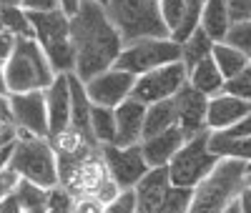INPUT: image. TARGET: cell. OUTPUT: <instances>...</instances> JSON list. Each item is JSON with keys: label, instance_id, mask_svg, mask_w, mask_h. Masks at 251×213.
I'll use <instances>...</instances> for the list:
<instances>
[{"label": "cell", "instance_id": "obj_6", "mask_svg": "<svg viewBox=\"0 0 251 213\" xmlns=\"http://www.w3.org/2000/svg\"><path fill=\"white\" fill-rule=\"evenodd\" d=\"M10 168L20 181H28L46 190L58 188V158L48 138L18 136Z\"/></svg>", "mask_w": 251, "mask_h": 213}, {"label": "cell", "instance_id": "obj_43", "mask_svg": "<svg viewBox=\"0 0 251 213\" xmlns=\"http://www.w3.org/2000/svg\"><path fill=\"white\" fill-rule=\"evenodd\" d=\"M60 8L66 10L68 15H75V10L80 8V0H60Z\"/></svg>", "mask_w": 251, "mask_h": 213}, {"label": "cell", "instance_id": "obj_17", "mask_svg": "<svg viewBox=\"0 0 251 213\" xmlns=\"http://www.w3.org/2000/svg\"><path fill=\"white\" fill-rule=\"evenodd\" d=\"M251 113V103L239 100L228 93H221L216 98H208V113H206V128L211 133H224L234 128L239 120H244Z\"/></svg>", "mask_w": 251, "mask_h": 213}, {"label": "cell", "instance_id": "obj_29", "mask_svg": "<svg viewBox=\"0 0 251 213\" xmlns=\"http://www.w3.org/2000/svg\"><path fill=\"white\" fill-rule=\"evenodd\" d=\"M15 196H18L20 206H23V211H25V208H48L50 190L40 188V186H33V183H28V181H18Z\"/></svg>", "mask_w": 251, "mask_h": 213}, {"label": "cell", "instance_id": "obj_4", "mask_svg": "<svg viewBox=\"0 0 251 213\" xmlns=\"http://www.w3.org/2000/svg\"><path fill=\"white\" fill-rule=\"evenodd\" d=\"M106 13L123 38V46L149 38H171L166 30L158 0H106Z\"/></svg>", "mask_w": 251, "mask_h": 213}, {"label": "cell", "instance_id": "obj_15", "mask_svg": "<svg viewBox=\"0 0 251 213\" xmlns=\"http://www.w3.org/2000/svg\"><path fill=\"white\" fill-rule=\"evenodd\" d=\"M174 105H176V125L181 128V133L188 138H194L206 128V113H208V98L203 93H199L191 85H183V88L176 93L174 98Z\"/></svg>", "mask_w": 251, "mask_h": 213}, {"label": "cell", "instance_id": "obj_3", "mask_svg": "<svg viewBox=\"0 0 251 213\" xmlns=\"http://www.w3.org/2000/svg\"><path fill=\"white\" fill-rule=\"evenodd\" d=\"M33 40L48 58L55 75H68L75 71L73 43H71V15L58 8L50 13H30Z\"/></svg>", "mask_w": 251, "mask_h": 213}, {"label": "cell", "instance_id": "obj_11", "mask_svg": "<svg viewBox=\"0 0 251 213\" xmlns=\"http://www.w3.org/2000/svg\"><path fill=\"white\" fill-rule=\"evenodd\" d=\"M188 83V71L186 66L178 63H171V66L156 68L151 73H146L141 78H136L133 85V95L138 103L143 105H153V103H163V100H174L176 93Z\"/></svg>", "mask_w": 251, "mask_h": 213}, {"label": "cell", "instance_id": "obj_30", "mask_svg": "<svg viewBox=\"0 0 251 213\" xmlns=\"http://www.w3.org/2000/svg\"><path fill=\"white\" fill-rule=\"evenodd\" d=\"M228 46H234L236 50H241L249 60H251V20H244V23H234L231 30L226 33Z\"/></svg>", "mask_w": 251, "mask_h": 213}, {"label": "cell", "instance_id": "obj_33", "mask_svg": "<svg viewBox=\"0 0 251 213\" xmlns=\"http://www.w3.org/2000/svg\"><path fill=\"white\" fill-rule=\"evenodd\" d=\"M106 203H100L96 196H78L71 201V213H103Z\"/></svg>", "mask_w": 251, "mask_h": 213}, {"label": "cell", "instance_id": "obj_39", "mask_svg": "<svg viewBox=\"0 0 251 213\" xmlns=\"http://www.w3.org/2000/svg\"><path fill=\"white\" fill-rule=\"evenodd\" d=\"M224 133H228V136H246V138H251V113H249L244 120H239L234 128L224 131Z\"/></svg>", "mask_w": 251, "mask_h": 213}, {"label": "cell", "instance_id": "obj_41", "mask_svg": "<svg viewBox=\"0 0 251 213\" xmlns=\"http://www.w3.org/2000/svg\"><path fill=\"white\" fill-rule=\"evenodd\" d=\"M236 206H239V213H251V188L244 186L236 196Z\"/></svg>", "mask_w": 251, "mask_h": 213}, {"label": "cell", "instance_id": "obj_47", "mask_svg": "<svg viewBox=\"0 0 251 213\" xmlns=\"http://www.w3.org/2000/svg\"><path fill=\"white\" fill-rule=\"evenodd\" d=\"M23 213H48V208H25Z\"/></svg>", "mask_w": 251, "mask_h": 213}, {"label": "cell", "instance_id": "obj_26", "mask_svg": "<svg viewBox=\"0 0 251 213\" xmlns=\"http://www.w3.org/2000/svg\"><path fill=\"white\" fill-rule=\"evenodd\" d=\"M214 46H216V43L208 38L201 28H199L191 38H188V40H183V43H181V63L186 66V71H191V68L199 66L201 60L211 58Z\"/></svg>", "mask_w": 251, "mask_h": 213}, {"label": "cell", "instance_id": "obj_31", "mask_svg": "<svg viewBox=\"0 0 251 213\" xmlns=\"http://www.w3.org/2000/svg\"><path fill=\"white\" fill-rule=\"evenodd\" d=\"M224 93L234 95V98H239V100L251 103V66L244 68V71H241L239 75H234L231 80H226Z\"/></svg>", "mask_w": 251, "mask_h": 213}, {"label": "cell", "instance_id": "obj_2", "mask_svg": "<svg viewBox=\"0 0 251 213\" xmlns=\"http://www.w3.org/2000/svg\"><path fill=\"white\" fill-rule=\"evenodd\" d=\"M55 80V71L50 68L48 58L33 38L15 40V48L5 60V85L8 95L46 91Z\"/></svg>", "mask_w": 251, "mask_h": 213}, {"label": "cell", "instance_id": "obj_18", "mask_svg": "<svg viewBox=\"0 0 251 213\" xmlns=\"http://www.w3.org/2000/svg\"><path fill=\"white\" fill-rule=\"evenodd\" d=\"M149 105L138 103L136 98H128L116 108V143L113 145H141L143 141V120Z\"/></svg>", "mask_w": 251, "mask_h": 213}, {"label": "cell", "instance_id": "obj_44", "mask_svg": "<svg viewBox=\"0 0 251 213\" xmlns=\"http://www.w3.org/2000/svg\"><path fill=\"white\" fill-rule=\"evenodd\" d=\"M0 93L8 95V85H5V63H0Z\"/></svg>", "mask_w": 251, "mask_h": 213}, {"label": "cell", "instance_id": "obj_14", "mask_svg": "<svg viewBox=\"0 0 251 213\" xmlns=\"http://www.w3.org/2000/svg\"><path fill=\"white\" fill-rule=\"evenodd\" d=\"M158 10L171 40L181 46L201 28L203 0H158Z\"/></svg>", "mask_w": 251, "mask_h": 213}, {"label": "cell", "instance_id": "obj_48", "mask_svg": "<svg viewBox=\"0 0 251 213\" xmlns=\"http://www.w3.org/2000/svg\"><path fill=\"white\" fill-rule=\"evenodd\" d=\"M244 186H249V188H251V173H246V178H244Z\"/></svg>", "mask_w": 251, "mask_h": 213}, {"label": "cell", "instance_id": "obj_9", "mask_svg": "<svg viewBox=\"0 0 251 213\" xmlns=\"http://www.w3.org/2000/svg\"><path fill=\"white\" fill-rule=\"evenodd\" d=\"M106 181H108V173H106V166H103V158H100V148L83 158L58 163V186L71 198L96 196V190Z\"/></svg>", "mask_w": 251, "mask_h": 213}, {"label": "cell", "instance_id": "obj_51", "mask_svg": "<svg viewBox=\"0 0 251 213\" xmlns=\"http://www.w3.org/2000/svg\"><path fill=\"white\" fill-rule=\"evenodd\" d=\"M8 145H10V143H8ZM0 148H3V145H0Z\"/></svg>", "mask_w": 251, "mask_h": 213}, {"label": "cell", "instance_id": "obj_49", "mask_svg": "<svg viewBox=\"0 0 251 213\" xmlns=\"http://www.w3.org/2000/svg\"><path fill=\"white\" fill-rule=\"evenodd\" d=\"M246 173H251V163H249V166H246Z\"/></svg>", "mask_w": 251, "mask_h": 213}, {"label": "cell", "instance_id": "obj_42", "mask_svg": "<svg viewBox=\"0 0 251 213\" xmlns=\"http://www.w3.org/2000/svg\"><path fill=\"white\" fill-rule=\"evenodd\" d=\"M13 148H15V143H10V145H3V148H0V170H5V168H10V158H13Z\"/></svg>", "mask_w": 251, "mask_h": 213}, {"label": "cell", "instance_id": "obj_34", "mask_svg": "<svg viewBox=\"0 0 251 213\" xmlns=\"http://www.w3.org/2000/svg\"><path fill=\"white\" fill-rule=\"evenodd\" d=\"M228 15H231V25L251 20V0H226Z\"/></svg>", "mask_w": 251, "mask_h": 213}, {"label": "cell", "instance_id": "obj_35", "mask_svg": "<svg viewBox=\"0 0 251 213\" xmlns=\"http://www.w3.org/2000/svg\"><path fill=\"white\" fill-rule=\"evenodd\" d=\"M71 196L63 190L60 186L50 190V201H48V213H71Z\"/></svg>", "mask_w": 251, "mask_h": 213}, {"label": "cell", "instance_id": "obj_32", "mask_svg": "<svg viewBox=\"0 0 251 213\" xmlns=\"http://www.w3.org/2000/svg\"><path fill=\"white\" fill-rule=\"evenodd\" d=\"M103 213H136V190H123V193L111 201Z\"/></svg>", "mask_w": 251, "mask_h": 213}, {"label": "cell", "instance_id": "obj_20", "mask_svg": "<svg viewBox=\"0 0 251 213\" xmlns=\"http://www.w3.org/2000/svg\"><path fill=\"white\" fill-rule=\"evenodd\" d=\"M68 85H71V131H75L86 141L96 143L93 141V131H91L93 103H91V98L86 93V85H83V80L75 73H68Z\"/></svg>", "mask_w": 251, "mask_h": 213}, {"label": "cell", "instance_id": "obj_50", "mask_svg": "<svg viewBox=\"0 0 251 213\" xmlns=\"http://www.w3.org/2000/svg\"><path fill=\"white\" fill-rule=\"evenodd\" d=\"M96 3H100V5H106V0H96Z\"/></svg>", "mask_w": 251, "mask_h": 213}, {"label": "cell", "instance_id": "obj_13", "mask_svg": "<svg viewBox=\"0 0 251 213\" xmlns=\"http://www.w3.org/2000/svg\"><path fill=\"white\" fill-rule=\"evenodd\" d=\"M83 85H86V93H88L93 105H100V108H118L121 103H126L133 95L136 78L113 66V68L98 73L96 78H91Z\"/></svg>", "mask_w": 251, "mask_h": 213}, {"label": "cell", "instance_id": "obj_46", "mask_svg": "<svg viewBox=\"0 0 251 213\" xmlns=\"http://www.w3.org/2000/svg\"><path fill=\"white\" fill-rule=\"evenodd\" d=\"M0 113L10 118V111H8V95H3V93H0Z\"/></svg>", "mask_w": 251, "mask_h": 213}, {"label": "cell", "instance_id": "obj_22", "mask_svg": "<svg viewBox=\"0 0 251 213\" xmlns=\"http://www.w3.org/2000/svg\"><path fill=\"white\" fill-rule=\"evenodd\" d=\"M188 85H191V88H196L199 93H203L206 98H216V95L224 93L226 80H224L221 71L216 68L214 58H206V60L199 63L196 68L188 71Z\"/></svg>", "mask_w": 251, "mask_h": 213}, {"label": "cell", "instance_id": "obj_10", "mask_svg": "<svg viewBox=\"0 0 251 213\" xmlns=\"http://www.w3.org/2000/svg\"><path fill=\"white\" fill-rule=\"evenodd\" d=\"M100 158L106 166L108 178L121 190H133L149 173V163L143 158L141 145H100Z\"/></svg>", "mask_w": 251, "mask_h": 213}, {"label": "cell", "instance_id": "obj_37", "mask_svg": "<svg viewBox=\"0 0 251 213\" xmlns=\"http://www.w3.org/2000/svg\"><path fill=\"white\" fill-rule=\"evenodd\" d=\"M23 8L28 13H50L60 8V0H23Z\"/></svg>", "mask_w": 251, "mask_h": 213}, {"label": "cell", "instance_id": "obj_25", "mask_svg": "<svg viewBox=\"0 0 251 213\" xmlns=\"http://www.w3.org/2000/svg\"><path fill=\"white\" fill-rule=\"evenodd\" d=\"M211 58H214V63H216V68L221 71L224 80H231L234 75H239L244 68L251 66V60H249L241 50H236L234 46H228V43H216Z\"/></svg>", "mask_w": 251, "mask_h": 213}, {"label": "cell", "instance_id": "obj_19", "mask_svg": "<svg viewBox=\"0 0 251 213\" xmlns=\"http://www.w3.org/2000/svg\"><path fill=\"white\" fill-rule=\"evenodd\" d=\"M183 143H186V136L181 133L178 125H174L153 138H146L141 143V151H143V158L149 163V168H166L174 161V156L181 151Z\"/></svg>", "mask_w": 251, "mask_h": 213}, {"label": "cell", "instance_id": "obj_28", "mask_svg": "<svg viewBox=\"0 0 251 213\" xmlns=\"http://www.w3.org/2000/svg\"><path fill=\"white\" fill-rule=\"evenodd\" d=\"M0 23L3 28L15 38H33V23H30V13L25 8H0Z\"/></svg>", "mask_w": 251, "mask_h": 213}, {"label": "cell", "instance_id": "obj_27", "mask_svg": "<svg viewBox=\"0 0 251 213\" xmlns=\"http://www.w3.org/2000/svg\"><path fill=\"white\" fill-rule=\"evenodd\" d=\"M91 131H93V141L98 145H113L116 143V108L93 105Z\"/></svg>", "mask_w": 251, "mask_h": 213}, {"label": "cell", "instance_id": "obj_16", "mask_svg": "<svg viewBox=\"0 0 251 213\" xmlns=\"http://www.w3.org/2000/svg\"><path fill=\"white\" fill-rule=\"evenodd\" d=\"M48 108V141L71 131V85L68 75H55V80L43 91Z\"/></svg>", "mask_w": 251, "mask_h": 213}, {"label": "cell", "instance_id": "obj_8", "mask_svg": "<svg viewBox=\"0 0 251 213\" xmlns=\"http://www.w3.org/2000/svg\"><path fill=\"white\" fill-rule=\"evenodd\" d=\"M181 60V46L171 38H149V40H136L123 46L116 68L131 73L133 78H141L156 68L171 66Z\"/></svg>", "mask_w": 251, "mask_h": 213}, {"label": "cell", "instance_id": "obj_12", "mask_svg": "<svg viewBox=\"0 0 251 213\" xmlns=\"http://www.w3.org/2000/svg\"><path fill=\"white\" fill-rule=\"evenodd\" d=\"M8 111L18 136L48 138V108L43 91L8 95Z\"/></svg>", "mask_w": 251, "mask_h": 213}, {"label": "cell", "instance_id": "obj_7", "mask_svg": "<svg viewBox=\"0 0 251 213\" xmlns=\"http://www.w3.org/2000/svg\"><path fill=\"white\" fill-rule=\"evenodd\" d=\"M208 138H211V131H203V133H199L194 138H188L181 145V151L174 156V161L166 166L169 168L171 186L194 190L216 170L221 158L211 151Z\"/></svg>", "mask_w": 251, "mask_h": 213}, {"label": "cell", "instance_id": "obj_38", "mask_svg": "<svg viewBox=\"0 0 251 213\" xmlns=\"http://www.w3.org/2000/svg\"><path fill=\"white\" fill-rule=\"evenodd\" d=\"M15 48V38L8 30H0V63H5Z\"/></svg>", "mask_w": 251, "mask_h": 213}, {"label": "cell", "instance_id": "obj_23", "mask_svg": "<svg viewBox=\"0 0 251 213\" xmlns=\"http://www.w3.org/2000/svg\"><path fill=\"white\" fill-rule=\"evenodd\" d=\"M211 151L221 161H239V163H251V138L246 136H228V133H211L208 138Z\"/></svg>", "mask_w": 251, "mask_h": 213}, {"label": "cell", "instance_id": "obj_36", "mask_svg": "<svg viewBox=\"0 0 251 213\" xmlns=\"http://www.w3.org/2000/svg\"><path fill=\"white\" fill-rule=\"evenodd\" d=\"M18 176H15V170L13 168H5V170H0V201H5L13 190H15V186H18Z\"/></svg>", "mask_w": 251, "mask_h": 213}, {"label": "cell", "instance_id": "obj_5", "mask_svg": "<svg viewBox=\"0 0 251 213\" xmlns=\"http://www.w3.org/2000/svg\"><path fill=\"white\" fill-rule=\"evenodd\" d=\"M246 163L239 161H221L216 170L208 176L199 188H194L191 203L186 213H226L244 188Z\"/></svg>", "mask_w": 251, "mask_h": 213}, {"label": "cell", "instance_id": "obj_40", "mask_svg": "<svg viewBox=\"0 0 251 213\" xmlns=\"http://www.w3.org/2000/svg\"><path fill=\"white\" fill-rule=\"evenodd\" d=\"M0 213H23V206H20L15 190H13L5 201H0Z\"/></svg>", "mask_w": 251, "mask_h": 213}, {"label": "cell", "instance_id": "obj_1", "mask_svg": "<svg viewBox=\"0 0 251 213\" xmlns=\"http://www.w3.org/2000/svg\"><path fill=\"white\" fill-rule=\"evenodd\" d=\"M71 43L75 58V75L88 83L98 73L116 66L123 50V38L111 18L96 0H80V8L71 15Z\"/></svg>", "mask_w": 251, "mask_h": 213}, {"label": "cell", "instance_id": "obj_21", "mask_svg": "<svg viewBox=\"0 0 251 213\" xmlns=\"http://www.w3.org/2000/svg\"><path fill=\"white\" fill-rule=\"evenodd\" d=\"M201 30L214 43H224L226 33L231 30V15H228L226 0H203Z\"/></svg>", "mask_w": 251, "mask_h": 213}, {"label": "cell", "instance_id": "obj_45", "mask_svg": "<svg viewBox=\"0 0 251 213\" xmlns=\"http://www.w3.org/2000/svg\"><path fill=\"white\" fill-rule=\"evenodd\" d=\"M0 8H23V0H0Z\"/></svg>", "mask_w": 251, "mask_h": 213}, {"label": "cell", "instance_id": "obj_24", "mask_svg": "<svg viewBox=\"0 0 251 213\" xmlns=\"http://www.w3.org/2000/svg\"><path fill=\"white\" fill-rule=\"evenodd\" d=\"M176 125V105L174 100H163V103H153L146 108V120H143V141L153 138L163 131ZM141 141V143H143Z\"/></svg>", "mask_w": 251, "mask_h": 213}]
</instances>
